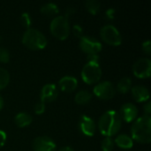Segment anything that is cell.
I'll return each mask as SVG.
<instances>
[{
  "instance_id": "obj_22",
  "label": "cell",
  "mask_w": 151,
  "mask_h": 151,
  "mask_svg": "<svg viewBox=\"0 0 151 151\" xmlns=\"http://www.w3.org/2000/svg\"><path fill=\"white\" fill-rule=\"evenodd\" d=\"M10 82V73L9 72L3 68L0 67V90L5 88Z\"/></svg>"
},
{
  "instance_id": "obj_4",
  "label": "cell",
  "mask_w": 151,
  "mask_h": 151,
  "mask_svg": "<svg viewBox=\"0 0 151 151\" xmlns=\"http://www.w3.org/2000/svg\"><path fill=\"white\" fill-rule=\"evenodd\" d=\"M50 31L54 37L59 40H65L71 31L69 19L65 15L56 16L50 24Z\"/></svg>"
},
{
  "instance_id": "obj_31",
  "label": "cell",
  "mask_w": 151,
  "mask_h": 151,
  "mask_svg": "<svg viewBox=\"0 0 151 151\" xmlns=\"http://www.w3.org/2000/svg\"><path fill=\"white\" fill-rule=\"evenodd\" d=\"M143 111H144V115L146 116H150L151 114V103L150 101H148L144 106H143Z\"/></svg>"
},
{
  "instance_id": "obj_34",
  "label": "cell",
  "mask_w": 151,
  "mask_h": 151,
  "mask_svg": "<svg viewBox=\"0 0 151 151\" xmlns=\"http://www.w3.org/2000/svg\"><path fill=\"white\" fill-rule=\"evenodd\" d=\"M58 151H75V150H74L72 147H70V146H64V147H61Z\"/></svg>"
},
{
  "instance_id": "obj_21",
  "label": "cell",
  "mask_w": 151,
  "mask_h": 151,
  "mask_svg": "<svg viewBox=\"0 0 151 151\" xmlns=\"http://www.w3.org/2000/svg\"><path fill=\"white\" fill-rule=\"evenodd\" d=\"M85 6L88 12L92 15H96L100 12V8H101L100 2L97 0H88L85 3Z\"/></svg>"
},
{
  "instance_id": "obj_14",
  "label": "cell",
  "mask_w": 151,
  "mask_h": 151,
  "mask_svg": "<svg viewBox=\"0 0 151 151\" xmlns=\"http://www.w3.org/2000/svg\"><path fill=\"white\" fill-rule=\"evenodd\" d=\"M58 86L60 89L66 93H71L74 91L78 87V80L74 76L66 75L62 77L58 81Z\"/></svg>"
},
{
  "instance_id": "obj_24",
  "label": "cell",
  "mask_w": 151,
  "mask_h": 151,
  "mask_svg": "<svg viewBox=\"0 0 151 151\" xmlns=\"http://www.w3.org/2000/svg\"><path fill=\"white\" fill-rule=\"evenodd\" d=\"M20 22L22 24L23 27H25L27 29L31 27V24H32V19L29 15L28 12H23L20 16Z\"/></svg>"
},
{
  "instance_id": "obj_2",
  "label": "cell",
  "mask_w": 151,
  "mask_h": 151,
  "mask_svg": "<svg viewBox=\"0 0 151 151\" xmlns=\"http://www.w3.org/2000/svg\"><path fill=\"white\" fill-rule=\"evenodd\" d=\"M131 138L139 143L151 142V117L143 115L136 119L131 127Z\"/></svg>"
},
{
  "instance_id": "obj_7",
  "label": "cell",
  "mask_w": 151,
  "mask_h": 151,
  "mask_svg": "<svg viewBox=\"0 0 151 151\" xmlns=\"http://www.w3.org/2000/svg\"><path fill=\"white\" fill-rule=\"evenodd\" d=\"M79 47L88 56L98 55V53L103 49L102 42L99 40H97L96 37L89 36V35H83L80 38Z\"/></svg>"
},
{
  "instance_id": "obj_10",
  "label": "cell",
  "mask_w": 151,
  "mask_h": 151,
  "mask_svg": "<svg viewBox=\"0 0 151 151\" xmlns=\"http://www.w3.org/2000/svg\"><path fill=\"white\" fill-rule=\"evenodd\" d=\"M34 151H55L57 145L55 142L48 136H38L32 142Z\"/></svg>"
},
{
  "instance_id": "obj_18",
  "label": "cell",
  "mask_w": 151,
  "mask_h": 151,
  "mask_svg": "<svg viewBox=\"0 0 151 151\" xmlns=\"http://www.w3.org/2000/svg\"><path fill=\"white\" fill-rule=\"evenodd\" d=\"M91 99H92V94L88 90H81L74 96V101L79 105L87 104L91 101Z\"/></svg>"
},
{
  "instance_id": "obj_3",
  "label": "cell",
  "mask_w": 151,
  "mask_h": 151,
  "mask_svg": "<svg viewBox=\"0 0 151 151\" xmlns=\"http://www.w3.org/2000/svg\"><path fill=\"white\" fill-rule=\"evenodd\" d=\"M22 43L32 50H42L47 46V38L38 29L29 27L26 29L21 37Z\"/></svg>"
},
{
  "instance_id": "obj_13",
  "label": "cell",
  "mask_w": 151,
  "mask_h": 151,
  "mask_svg": "<svg viewBox=\"0 0 151 151\" xmlns=\"http://www.w3.org/2000/svg\"><path fill=\"white\" fill-rule=\"evenodd\" d=\"M119 114L122 120H124L127 123H131L137 119L138 109L134 104L126 103L121 106Z\"/></svg>"
},
{
  "instance_id": "obj_9",
  "label": "cell",
  "mask_w": 151,
  "mask_h": 151,
  "mask_svg": "<svg viewBox=\"0 0 151 151\" xmlns=\"http://www.w3.org/2000/svg\"><path fill=\"white\" fill-rule=\"evenodd\" d=\"M133 73L139 79L150 78L151 74V60L148 58H142L135 61L133 65Z\"/></svg>"
},
{
  "instance_id": "obj_17",
  "label": "cell",
  "mask_w": 151,
  "mask_h": 151,
  "mask_svg": "<svg viewBox=\"0 0 151 151\" xmlns=\"http://www.w3.org/2000/svg\"><path fill=\"white\" fill-rule=\"evenodd\" d=\"M33 121L32 116L27 112H19L14 118V122L16 126L19 128L28 127Z\"/></svg>"
},
{
  "instance_id": "obj_12",
  "label": "cell",
  "mask_w": 151,
  "mask_h": 151,
  "mask_svg": "<svg viewBox=\"0 0 151 151\" xmlns=\"http://www.w3.org/2000/svg\"><path fill=\"white\" fill-rule=\"evenodd\" d=\"M58 96V89L57 85L54 83H47L45 84L40 92V102L46 104L51 103L57 99Z\"/></svg>"
},
{
  "instance_id": "obj_32",
  "label": "cell",
  "mask_w": 151,
  "mask_h": 151,
  "mask_svg": "<svg viewBox=\"0 0 151 151\" xmlns=\"http://www.w3.org/2000/svg\"><path fill=\"white\" fill-rule=\"evenodd\" d=\"M74 12H75V9H74V8H72V7H70V8H68V9L65 11V17H67V18L69 19V17H70L72 14H73Z\"/></svg>"
},
{
  "instance_id": "obj_8",
  "label": "cell",
  "mask_w": 151,
  "mask_h": 151,
  "mask_svg": "<svg viewBox=\"0 0 151 151\" xmlns=\"http://www.w3.org/2000/svg\"><path fill=\"white\" fill-rule=\"evenodd\" d=\"M94 95L102 100L112 99L116 95V88L112 82L109 81H104L97 83L93 88Z\"/></svg>"
},
{
  "instance_id": "obj_25",
  "label": "cell",
  "mask_w": 151,
  "mask_h": 151,
  "mask_svg": "<svg viewBox=\"0 0 151 151\" xmlns=\"http://www.w3.org/2000/svg\"><path fill=\"white\" fill-rule=\"evenodd\" d=\"M10 61V52L7 49L4 47H0V62L1 63H8Z\"/></svg>"
},
{
  "instance_id": "obj_33",
  "label": "cell",
  "mask_w": 151,
  "mask_h": 151,
  "mask_svg": "<svg viewBox=\"0 0 151 151\" xmlns=\"http://www.w3.org/2000/svg\"><path fill=\"white\" fill-rule=\"evenodd\" d=\"M114 13H115V10L113 9H109L106 12V16L108 19H113L114 18Z\"/></svg>"
},
{
  "instance_id": "obj_35",
  "label": "cell",
  "mask_w": 151,
  "mask_h": 151,
  "mask_svg": "<svg viewBox=\"0 0 151 151\" xmlns=\"http://www.w3.org/2000/svg\"><path fill=\"white\" fill-rule=\"evenodd\" d=\"M4 99H3V97L0 96V111L3 109V107H4Z\"/></svg>"
},
{
  "instance_id": "obj_5",
  "label": "cell",
  "mask_w": 151,
  "mask_h": 151,
  "mask_svg": "<svg viewBox=\"0 0 151 151\" xmlns=\"http://www.w3.org/2000/svg\"><path fill=\"white\" fill-rule=\"evenodd\" d=\"M100 35L105 43L111 46H119L122 42L120 32L115 26L111 24L104 25L100 30Z\"/></svg>"
},
{
  "instance_id": "obj_6",
  "label": "cell",
  "mask_w": 151,
  "mask_h": 151,
  "mask_svg": "<svg viewBox=\"0 0 151 151\" xmlns=\"http://www.w3.org/2000/svg\"><path fill=\"white\" fill-rule=\"evenodd\" d=\"M102 77V69L99 64L94 63H87L81 71V79L82 81L88 84H96L98 83Z\"/></svg>"
},
{
  "instance_id": "obj_28",
  "label": "cell",
  "mask_w": 151,
  "mask_h": 151,
  "mask_svg": "<svg viewBox=\"0 0 151 151\" xmlns=\"http://www.w3.org/2000/svg\"><path fill=\"white\" fill-rule=\"evenodd\" d=\"M142 50L143 51L147 54V55H150L151 53V42L150 40H147L145 42H142Z\"/></svg>"
},
{
  "instance_id": "obj_19",
  "label": "cell",
  "mask_w": 151,
  "mask_h": 151,
  "mask_svg": "<svg viewBox=\"0 0 151 151\" xmlns=\"http://www.w3.org/2000/svg\"><path fill=\"white\" fill-rule=\"evenodd\" d=\"M132 88V81L128 77H124L117 84V90L120 94H127Z\"/></svg>"
},
{
  "instance_id": "obj_16",
  "label": "cell",
  "mask_w": 151,
  "mask_h": 151,
  "mask_svg": "<svg viewBox=\"0 0 151 151\" xmlns=\"http://www.w3.org/2000/svg\"><path fill=\"white\" fill-rule=\"evenodd\" d=\"M114 144H116L119 148L122 150H130L134 146V141L128 134H120L115 138Z\"/></svg>"
},
{
  "instance_id": "obj_1",
  "label": "cell",
  "mask_w": 151,
  "mask_h": 151,
  "mask_svg": "<svg viewBox=\"0 0 151 151\" xmlns=\"http://www.w3.org/2000/svg\"><path fill=\"white\" fill-rule=\"evenodd\" d=\"M122 126V119L118 111L110 110L105 111L99 119L97 127L104 137H112L117 134Z\"/></svg>"
},
{
  "instance_id": "obj_27",
  "label": "cell",
  "mask_w": 151,
  "mask_h": 151,
  "mask_svg": "<svg viewBox=\"0 0 151 151\" xmlns=\"http://www.w3.org/2000/svg\"><path fill=\"white\" fill-rule=\"evenodd\" d=\"M73 35L78 37V38H81V36H83V28L81 25L79 24H74L73 26Z\"/></svg>"
},
{
  "instance_id": "obj_26",
  "label": "cell",
  "mask_w": 151,
  "mask_h": 151,
  "mask_svg": "<svg viewBox=\"0 0 151 151\" xmlns=\"http://www.w3.org/2000/svg\"><path fill=\"white\" fill-rule=\"evenodd\" d=\"M46 110V107H45V104L42 103V102H39L37 104H35V107H34V111H35V113L37 114V115H42V113H44Z\"/></svg>"
},
{
  "instance_id": "obj_23",
  "label": "cell",
  "mask_w": 151,
  "mask_h": 151,
  "mask_svg": "<svg viewBox=\"0 0 151 151\" xmlns=\"http://www.w3.org/2000/svg\"><path fill=\"white\" fill-rule=\"evenodd\" d=\"M114 145V140L111 137H104L101 144V149L103 151H112Z\"/></svg>"
},
{
  "instance_id": "obj_20",
  "label": "cell",
  "mask_w": 151,
  "mask_h": 151,
  "mask_svg": "<svg viewBox=\"0 0 151 151\" xmlns=\"http://www.w3.org/2000/svg\"><path fill=\"white\" fill-rule=\"evenodd\" d=\"M41 12L43 14V15H46V16H54L56 14L58 13V5L55 4V3H46L45 4H43L41 9H40Z\"/></svg>"
},
{
  "instance_id": "obj_15",
  "label": "cell",
  "mask_w": 151,
  "mask_h": 151,
  "mask_svg": "<svg viewBox=\"0 0 151 151\" xmlns=\"http://www.w3.org/2000/svg\"><path fill=\"white\" fill-rule=\"evenodd\" d=\"M131 94L133 98L137 103H145L150 99V91L144 86H134L131 88Z\"/></svg>"
},
{
  "instance_id": "obj_11",
  "label": "cell",
  "mask_w": 151,
  "mask_h": 151,
  "mask_svg": "<svg viewBox=\"0 0 151 151\" xmlns=\"http://www.w3.org/2000/svg\"><path fill=\"white\" fill-rule=\"evenodd\" d=\"M79 129L82 134L88 137H92L96 130V125L92 118L88 115H81L79 120Z\"/></svg>"
},
{
  "instance_id": "obj_29",
  "label": "cell",
  "mask_w": 151,
  "mask_h": 151,
  "mask_svg": "<svg viewBox=\"0 0 151 151\" xmlns=\"http://www.w3.org/2000/svg\"><path fill=\"white\" fill-rule=\"evenodd\" d=\"M100 58L98 55H88L87 57V63H94V64H99Z\"/></svg>"
},
{
  "instance_id": "obj_30",
  "label": "cell",
  "mask_w": 151,
  "mask_h": 151,
  "mask_svg": "<svg viewBox=\"0 0 151 151\" xmlns=\"http://www.w3.org/2000/svg\"><path fill=\"white\" fill-rule=\"evenodd\" d=\"M7 140V135L6 133L3 130H0V149L2 147H4V145L5 144Z\"/></svg>"
}]
</instances>
